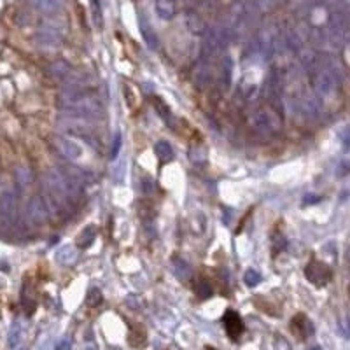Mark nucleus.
Here are the masks:
<instances>
[{"label":"nucleus","instance_id":"1","mask_svg":"<svg viewBox=\"0 0 350 350\" xmlns=\"http://www.w3.org/2000/svg\"><path fill=\"white\" fill-rule=\"evenodd\" d=\"M67 25L58 18H48L41 23L35 33V42L41 48H58L65 35Z\"/></svg>","mask_w":350,"mask_h":350},{"label":"nucleus","instance_id":"2","mask_svg":"<svg viewBox=\"0 0 350 350\" xmlns=\"http://www.w3.org/2000/svg\"><path fill=\"white\" fill-rule=\"evenodd\" d=\"M63 109L68 114H74V116H83V118H102L104 114V107L98 104L93 98H75V100L67 102V105H63Z\"/></svg>","mask_w":350,"mask_h":350},{"label":"nucleus","instance_id":"3","mask_svg":"<svg viewBox=\"0 0 350 350\" xmlns=\"http://www.w3.org/2000/svg\"><path fill=\"white\" fill-rule=\"evenodd\" d=\"M305 277H306V280H308V282H312L314 285H319V287H322V285H326L331 280L333 271H331V268L327 266L326 263L314 259V261H310L308 264H306Z\"/></svg>","mask_w":350,"mask_h":350},{"label":"nucleus","instance_id":"4","mask_svg":"<svg viewBox=\"0 0 350 350\" xmlns=\"http://www.w3.org/2000/svg\"><path fill=\"white\" fill-rule=\"evenodd\" d=\"M44 181H46V184H48L51 193L56 196H65L68 191H70V182H68L58 170H49V172L46 173Z\"/></svg>","mask_w":350,"mask_h":350},{"label":"nucleus","instance_id":"5","mask_svg":"<svg viewBox=\"0 0 350 350\" xmlns=\"http://www.w3.org/2000/svg\"><path fill=\"white\" fill-rule=\"evenodd\" d=\"M291 331L298 336L300 340H306L314 335V324L305 314H298L291 321Z\"/></svg>","mask_w":350,"mask_h":350},{"label":"nucleus","instance_id":"6","mask_svg":"<svg viewBox=\"0 0 350 350\" xmlns=\"http://www.w3.org/2000/svg\"><path fill=\"white\" fill-rule=\"evenodd\" d=\"M223 321H224L226 333H228V335L231 336L233 340L240 338V335L243 333V329H245V327H243V321L240 319V315H238L235 310H228L224 314Z\"/></svg>","mask_w":350,"mask_h":350},{"label":"nucleus","instance_id":"7","mask_svg":"<svg viewBox=\"0 0 350 350\" xmlns=\"http://www.w3.org/2000/svg\"><path fill=\"white\" fill-rule=\"evenodd\" d=\"M32 7L44 16H56L65 7V0H32Z\"/></svg>","mask_w":350,"mask_h":350},{"label":"nucleus","instance_id":"8","mask_svg":"<svg viewBox=\"0 0 350 350\" xmlns=\"http://www.w3.org/2000/svg\"><path fill=\"white\" fill-rule=\"evenodd\" d=\"M27 212H28V217L32 223L41 224V223H44V221H48V208H46L44 200H41L39 196L30 200Z\"/></svg>","mask_w":350,"mask_h":350},{"label":"nucleus","instance_id":"9","mask_svg":"<svg viewBox=\"0 0 350 350\" xmlns=\"http://www.w3.org/2000/svg\"><path fill=\"white\" fill-rule=\"evenodd\" d=\"M56 147L60 149L63 156L68 158V160H77L83 154V147L79 146L77 142H74L72 139H65V137H60L56 139Z\"/></svg>","mask_w":350,"mask_h":350},{"label":"nucleus","instance_id":"10","mask_svg":"<svg viewBox=\"0 0 350 350\" xmlns=\"http://www.w3.org/2000/svg\"><path fill=\"white\" fill-rule=\"evenodd\" d=\"M16 210V195L12 189H4L0 195V216L4 219H12Z\"/></svg>","mask_w":350,"mask_h":350},{"label":"nucleus","instance_id":"11","mask_svg":"<svg viewBox=\"0 0 350 350\" xmlns=\"http://www.w3.org/2000/svg\"><path fill=\"white\" fill-rule=\"evenodd\" d=\"M140 33H142V39L147 44L149 49H158L160 48V39H158L154 28L149 23V20L146 16H140Z\"/></svg>","mask_w":350,"mask_h":350},{"label":"nucleus","instance_id":"12","mask_svg":"<svg viewBox=\"0 0 350 350\" xmlns=\"http://www.w3.org/2000/svg\"><path fill=\"white\" fill-rule=\"evenodd\" d=\"M56 261L63 266H72L77 261V249H74L72 245H65L56 252Z\"/></svg>","mask_w":350,"mask_h":350},{"label":"nucleus","instance_id":"13","mask_svg":"<svg viewBox=\"0 0 350 350\" xmlns=\"http://www.w3.org/2000/svg\"><path fill=\"white\" fill-rule=\"evenodd\" d=\"M95 238H96V228L93 224H89L77 235V240L75 242H77V247H81V249H88L95 242Z\"/></svg>","mask_w":350,"mask_h":350},{"label":"nucleus","instance_id":"14","mask_svg":"<svg viewBox=\"0 0 350 350\" xmlns=\"http://www.w3.org/2000/svg\"><path fill=\"white\" fill-rule=\"evenodd\" d=\"M154 152H156V156L160 158L161 163H168V161H172L175 156L172 146H170L168 142H165V140H158L154 144Z\"/></svg>","mask_w":350,"mask_h":350},{"label":"nucleus","instance_id":"15","mask_svg":"<svg viewBox=\"0 0 350 350\" xmlns=\"http://www.w3.org/2000/svg\"><path fill=\"white\" fill-rule=\"evenodd\" d=\"M156 12L161 20H172L175 14L173 0H156Z\"/></svg>","mask_w":350,"mask_h":350},{"label":"nucleus","instance_id":"16","mask_svg":"<svg viewBox=\"0 0 350 350\" xmlns=\"http://www.w3.org/2000/svg\"><path fill=\"white\" fill-rule=\"evenodd\" d=\"M172 266H173V273H175V277H177V279L187 280L191 277V266L184 261V259L175 258L172 261Z\"/></svg>","mask_w":350,"mask_h":350},{"label":"nucleus","instance_id":"17","mask_svg":"<svg viewBox=\"0 0 350 350\" xmlns=\"http://www.w3.org/2000/svg\"><path fill=\"white\" fill-rule=\"evenodd\" d=\"M49 72L54 75V77L63 79V77H67V75L70 74L72 68H70V65H68L67 62H63V60H58V62H54L53 65L49 67Z\"/></svg>","mask_w":350,"mask_h":350},{"label":"nucleus","instance_id":"18","mask_svg":"<svg viewBox=\"0 0 350 350\" xmlns=\"http://www.w3.org/2000/svg\"><path fill=\"white\" fill-rule=\"evenodd\" d=\"M154 109L158 110V116L163 119L166 125H172V123H170V118H172V110H170L168 105H166L165 102L161 100V98H158V96L154 98Z\"/></svg>","mask_w":350,"mask_h":350},{"label":"nucleus","instance_id":"19","mask_svg":"<svg viewBox=\"0 0 350 350\" xmlns=\"http://www.w3.org/2000/svg\"><path fill=\"white\" fill-rule=\"evenodd\" d=\"M21 341V324L16 321L12 322L11 329H9V336H7V343H9V348H16Z\"/></svg>","mask_w":350,"mask_h":350},{"label":"nucleus","instance_id":"20","mask_svg":"<svg viewBox=\"0 0 350 350\" xmlns=\"http://www.w3.org/2000/svg\"><path fill=\"white\" fill-rule=\"evenodd\" d=\"M104 301V294H102V291L98 287H91L86 294V305L91 306V308H95V306H98L100 303Z\"/></svg>","mask_w":350,"mask_h":350},{"label":"nucleus","instance_id":"21","mask_svg":"<svg viewBox=\"0 0 350 350\" xmlns=\"http://www.w3.org/2000/svg\"><path fill=\"white\" fill-rule=\"evenodd\" d=\"M195 291L198 294L200 298H203V300H207V298L212 296V293H214V289H212V285L207 282V280H200L198 284L195 285Z\"/></svg>","mask_w":350,"mask_h":350},{"label":"nucleus","instance_id":"22","mask_svg":"<svg viewBox=\"0 0 350 350\" xmlns=\"http://www.w3.org/2000/svg\"><path fill=\"white\" fill-rule=\"evenodd\" d=\"M243 280H245V284L249 285V287H254V285L261 284L263 275L258 270H252V268H250V270L245 271V275H243Z\"/></svg>","mask_w":350,"mask_h":350},{"label":"nucleus","instance_id":"23","mask_svg":"<svg viewBox=\"0 0 350 350\" xmlns=\"http://www.w3.org/2000/svg\"><path fill=\"white\" fill-rule=\"evenodd\" d=\"M273 348L275 350H293L291 343H289L282 335H275V338H273Z\"/></svg>","mask_w":350,"mask_h":350},{"label":"nucleus","instance_id":"24","mask_svg":"<svg viewBox=\"0 0 350 350\" xmlns=\"http://www.w3.org/2000/svg\"><path fill=\"white\" fill-rule=\"evenodd\" d=\"M121 140H123L121 133L116 131L114 140H112V149H110V158H112V160H116V158L119 156V151H121Z\"/></svg>","mask_w":350,"mask_h":350},{"label":"nucleus","instance_id":"25","mask_svg":"<svg viewBox=\"0 0 350 350\" xmlns=\"http://www.w3.org/2000/svg\"><path fill=\"white\" fill-rule=\"evenodd\" d=\"M223 77H224V84H226V86H229V83H231V60H229V58H224V63H223Z\"/></svg>","mask_w":350,"mask_h":350},{"label":"nucleus","instance_id":"26","mask_svg":"<svg viewBox=\"0 0 350 350\" xmlns=\"http://www.w3.org/2000/svg\"><path fill=\"white\" fill-rule=\"evenodd\" d=\"M271 247H273V252L279 254L280 250H284V247H285V238H284L280 233H275V237H273Z\"/></svg>","mask_w":350,"mask_h":350},{"label":"nucleus","instance_id":"27","mask_svg":"<svg viewBox=\"0 0 350 350\" xmlns=\"http://www.w3.org/2000/svg\"><path fill=\"white\" fill-rule=\"evenodd\" d=\"M91 7H93V16H95V23L96 27H102V20H100V2L98 0H91Z\"/></svg>","mask_w":350,"mask_h":350},{"label":"nucleus","instance_id":"28","mask_svg":"<svg viewBox=\"0 0 350 350\" xmlns=\"http://www.w3.org/2000/svg\"><path fill=\"white\" fill-rule=\"evenodd\" d=\"M154 191V181L151 177H146V182L142 181V193L144 195H151Z\"/></svg>","mask_w":350,"mask_h":350},{"label":"nucleus","instance_id":"29","mask_svg":"<svg viewBox=\"0 0 350 350\" xmlns=\"http://www.w3.org/2000/svg\"><path fill=\"white\" fill-rule=\"evenodd\" d=\"M16 177H18L20 184H27V182L30 181V173L27 172V170H18V172H16Z\"/></svg>","mask_w":350,"mask_h":350},{"label":"nucleus","instance_id":"30","mask_svg":"<svg viewBox=\"0 0 350 350\" xmlns=\"http://www.w3.org/2000/svg\"><path fill=\"white\" fill-rule=\"evenodd\" d=\"M341 140L347 144V147H350V128H345V131L341 133Z\"/></svg>","mask_w":350,"mask_h":350},{"label":"nucleus","instance_id":"31","mask_svg":"<svg viewBox=\"0 0 350 350\" xmlns=\"http://www.w3.org/2000/svg\"><path fill=\"white\" fill-rule=\"evenodd\" d=\"M56 350H70V341H68V340H62L56 345Z\"/></svg>","mask_w":350,"mask_h":350},{"label":"nucleus","instance_id":"32","mask_svg":"<svg viewBox=\"0 0 350 350\" xmlns=\"http://www.w3.org/2000/svg\"><path fill=\"white\" fill-rule=\"evenodd\" d=\"M84 350H98V348H96V345L89 343V345H88V347H86V348H84Z\"/></svg>","mask_w":350,"mask_h":350},{"label":"nucleus","instance_id":"33","mask_svg":"<svg viewBox=\"0 0 350 350\" xmlns=\"http://www.w3.org/2000/svg\"><path fill=\"white\" fill-rule=\"evenodd\" d=\"M107 350H121L119 347H107Z\"/></svg>","mask_w":350,"mask_h":350},{"label":"nucleus","instance_id":"34","mask_svg":"<svg viewBox=\"0 0 350 350\" xmlns=\"http://www.w3.org/2000/svg\"><path fill=\"white\" fill-rule=\"evenodd\" d=\"M308 350H321V347H312V348H308Z\"/></svg>","mask_w":350,"mask_h":350}]
</instances>
